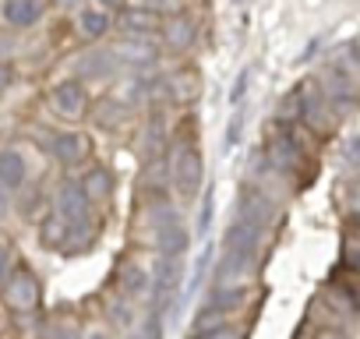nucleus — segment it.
Returning a JSON list of instances; mask_svg holds the SVG:
<instances>
[{
	"instance_id": "nucleus-1",
	"label": "nucleus",
	"mask_w": 360,
	"mask_h": 339,
	"mask_svg": "<svg viewBox=\"0 0 360 339\" xmlns=\"http://www.w3.org/2000/svg\"><path fill=\"white\" fill-rule=\"evenodd\" d=\"M0 286H4V300H8L15 311H29V307H36V300H39V283L32 279V272H15V276H8Z\"/></svg>"
},
{
	"instance_id": "nucleus-2",
	"label": "nucleus",
	"mask_w": 360,
	"mask_h": 339,
	"mask_svg": "<svg viewBox=\"0 0 360 339\" xmlns=\"http://www.w3.org/2000/svg\"><path fill=\"white\" fill-rule=\"evenodd\" d=\"M198 184H202V159H198V152H184L176 162V191L191 198L198 191Z\"/></svg>"
},
{
	"instance_id": "nucleus-3",
	"label": "nucleus",
	"mask_w": 360,
	"mask_h": 339,
	"mask_svg": "<svg viewBox=\"0 0 360 339\" xmlns=\"http://www.w3.org/2000/svg\"><path fill=\"white\" fill-rule=\"evenodd\" d=\"M57 209H60V216H64V219L78 223V219L85 216V209H89V198H85L82 184H75V181L60 184V191H57Z\"/></svg>"
},
{
	"instance_id": "nucleus-4",
	"label": "nucleus",
	"mask_w": 360,
	"mask_h": 339,
	"mask_svg": "<svg viewBox=\"0 0 360 339\" xmlns=\"http://www.w3.org/2000/svg\"><path fill=\"white\" fill-rule=\"evenodd\" d=\"M53 106L64 113V117H78L85 110V89L78 82H64L53 89Z\"/></svg>"
},
{
	"instance_id": "nucleus-5",
	"label": "nucleus",
	"mask_w": 360,
	"mask_h": 339,
	"mask_svg": "<svg viewBox=\"0 0 360 339\" xmlns=\"http://www.w3.org/2000/svg\"><path fill=\"white\" fill-rule=\"evenodd\" d=\"M39 15H43V4L39 0H4V18L11 22V25H36L39 22Z\"/></svg>"
},
{
	"instance_id": "nucleus-6",
	"label": "nucleus",
	"mask_w": 360,
	"mask_h": 339,
	"mask_svg": "<svg viewBox=\"0 0 360 339\" xmlns=\"http://www.w3.org/2000/svg\"><path fill=\"white\" fill-rule=\"evenodd\" d=\"M180 283V258L176 255H159V265H155V290L159 297H169Z\"/></svg>"
},
{
	"instance_id": "nucleus-7",
	"label": "nucleus",
	"mask_w": 360,
	"mask_h": 339,
	"mask_svg": "<svg viewBox=\"0 0 360 339\" xmlns=\"http://www.w3.org/2000/svg\"><path fill=\"white\" fill-rule=\"evenodd\" d=\"M85 138L82 134H57L53 141H50V152L60 159V162H78L82 155H85Z\"/></svg>"
},
{
	"instance_id": "nucleus-8",
	"label": "nucleus",
	"mask_w": 360,
	"mask_h": 339,
	"mask_svg": "<svg viewBox=\"0 0 360 339\" xmlns=\"http://www.w3.org/2000/svg\"><path fill=\"white\" fill-rule=\"evenodd\" d=\"M25 181V159L18 152H0V184L18 188Z\"/></svg>"
},
{
	"instance_id": "nucleus-9",
	"label": "nucleus",
	"mask_w": 360,
	"mask_h": 339,
	"mask_svg": "<svg viewBox=\"0 0 360 339\" xmlns=\"http://www.w3.org/2000/svg\"><path fill=\"white\" fill-rule=\"evenodd\" d=\"M184 244H188V234H184V226H180L176 219H169V226L159 230V251L162 255H180Z\"/></svg>"
},
{
	"instance_id": "nucleus-10",
	"label": "nucleus",
	"mask_w": 360,
	"mask_h": 339,
	"mask_svg": "<svg viewBox=\"0 0 360 339\" xmlns=\"http://www.w3.org/2000/svg\"><path fill=\"white\" fill-rule=\"evenodd\" d=\"M110 188H113V181H110L106 170H92V174L85 177V184H82V191H85V198H89V202H92V198H106V195H110Z\"/></svg>"
},
{
	"instance_id": "nucleus-11",
	"label": "nucleus",
	"mask_w": 360,
	"mask_h": 339,
	"mask_svg": "<svg viewBox=\"0 0 360 339\" xmlns=\"http://www.w3.org/2000/svg\"><path fill=\"white\" fill-rule=\"evenodd\" d=\"M78 22H82V32H85V36H103V32L110 29V18H106L103 11H85Z\"/></svg>"
},
{
	"instance_id": "nucleus-12",
	"label": "nucleus",
	"mask_w": 360,
	"mask_h": 339,
	"mask_svg": "<svg viewBox=\"0 0 360 339\" xmlns=\"http://www.w3.org/2000/svg\"><path fill=\"white\" fill-rule=\"evenodd\" d=\"M248 297V290H216V297H212V307H219V311H230V307H237L240 300Z\"/></svg>"
},
{
	"instance_id": "nucleus-13",
	"label": "nucleus",
	"mask_w": 360,
	"mask_h": 339,
	"mask_svg": "<svg viewBox=\"0 0 360 339\" xmlns=\"http://www.w3.org/2000/svg\"><path fill=\"white\" fill-rule=\"evenodd\" d=\"M191 36H195V29H191V22H173L169 29H166V39L173 43V46H184V43H191Z\"/></svg>"
},
{
	"instance_id": "nucleus-14",
	"label": "nucleus",
	"mask_w": 360,
	"mask_h": 339,
	"mask_svg": "<svg viewBox=\"0 0 360 339\" xmlns=\"http://www.w3.org/2000/svg\"><path fill=\"white\" fill-rule=\"evenodd\" d=\"M124 290L127 293H141L145 290V272L141 269H127L124 272Z\"/></svg>"
},
{
	"instance_id": "nucleus-15",
	"label": "nucleus",
	"mask_w": 360,
	"mask_h": 339,
	"mask_svg": "<svg viewBox=\"0 0 360 339\" xmlns=\"http://www.w3.org/2000/svg\"><path fill=\"white\" fill-rule=\"evenodd\" d=\"M131 339H162V321H159V318H148Z\"/></svg>"
},
{
	"instance_id": "nucleus-16",
	"label": "nucleus",
	"mask_w": 360,
	"mask_h": 339,
	"mask_svg": "<svg viewBox=\"0 0 360 339\" xmlns=\"http://www.w3.org/2000/svg\"><path fill=\"white\" fill-rule=\"evenodd\" d=\"M11 276V244L0 237V283H4Z\"/></svg>"
},
{
	"instance_id": "nucleus-17",
	"label": "nucleus",
	"mask_w": 360,
	"mask_h": 339,
	"mask_svg": "<svg viewBox=\"0 0 360 339\" xmlns=\"http://www.w3.org/2000/svg\"><path fill=\"white\" fill-rule=\"evenodd\" d=\"M240 127H244V113H233V120L226 127V148H233L240 141Z\"/></svg>"
},
{
	"instance_id": "nucleus-18",
	"label": "nucleus",
	"mask_w": 360,
	"mask_h": 339,
	"mask_svg": "<svg viewBox=\"0 0 360 339\" xmlns=\"http://www.w3.org/2000/svg\"><path fill=\"white\" fill-rule=\"evenodd\" d=\"M212 226V191H205V198H202V216H198V230L205 234Z\"/></svg>"
},
{
	"instance_id": "nucleus-19",
	"label": "nucleus",
	"mask_w": 360,
	"mask_h": 339,
	"mask_svg": "<svg viewBox=\"0 0 360 339\" xmlns=\"http://www.w3.org/2000/svg\"><path fill=\"white\" fill-rule=\"evenodd\" d=\"M248 85H251V71L244 68V71L237 75V82H233V92H230V99H233V103H240V99H244V89H248Z\"/></svg>"
},
{
	"instance_id": "nucleus-20",
	"label": "nucleus",
	"mask_w": 360,
	"mask_h": 339,
	"mask_svg": "<svg viewBox=\"0 0 360 339\" xmlns=\"http://www.w3.org/2000/svg\"><path fill=\"white\" fill-rule=\"evenodd\" d=\"M205 339H240V332L237 328H212Z\"/></svg>"
},
{
	"instance_id": "nucleus-21",
	"label": "nucleus",
	"mask_w": 360,
	"mask_h": 339,
	"mask_svg": "<svg viewBox=\"0 0 360 339\" xmlns=\"http://www.w3.org/2000/svg\"><path fill=\"white\" fill-rule=\"evenodd\" d=\"M8 82H11V71L0 64V96H4V89H8Z\"/></svg>"
},
{
	"instance_id": "nucleus-22",
	"label": "nucleus",
	"mask_w": 360,
	"mask_h": 339,
	"mask_svg": "<svg viewBox=\"0 0 360 339\" xmlns=\"http://www.w3.org/2000/svg\"><path fill=\"white\" fill-rule=\"evenodd\" d=\"M318 339H349V335H342V332H321Z\"/></svg>"
},
{
	"instance_id": "nucleus-23",
	"label": "nucleus",
	"mask_w": 360,
	"mask_h": 339,
	"mask_svg": "<svg viewBox=\"0 0 360 339\" xmlns=\"http://www.w3.org/2000/svg\"><path fill=\"white\" fill-rule=\"evenodd\" d=\"M57 4H71V0H57Z\"/></svg>"
},
{
	"instance_id": "nucleus-24",
	"label": "nucleus",
	"mask_w": 360,
	"mask_h": 339,
	"mask_svg": "<svg viewBox=\"0 0 360 339\" xmlns=\"http://www.w3.org/2000/svg\"><path fill=\"white\" fill-rule=\"evenodd\" d=\"M106 4H120V0H106Z\"/></svg>"
},
{
	"instance_id": "nucleus-25",
	"label": "nucleus",
	"mask_w": 360,
	"mask_h": 339,
	"mask_svg": "<svg viewBox=\"0 0 360 339\" xmlns=\"http://www.w3.org/2000/svg\"><path fill=\"white\" fill-rule=\"evenodd\" d=\"M92 339H103V335H92Z\"/></svg>"
}]
</instances>
